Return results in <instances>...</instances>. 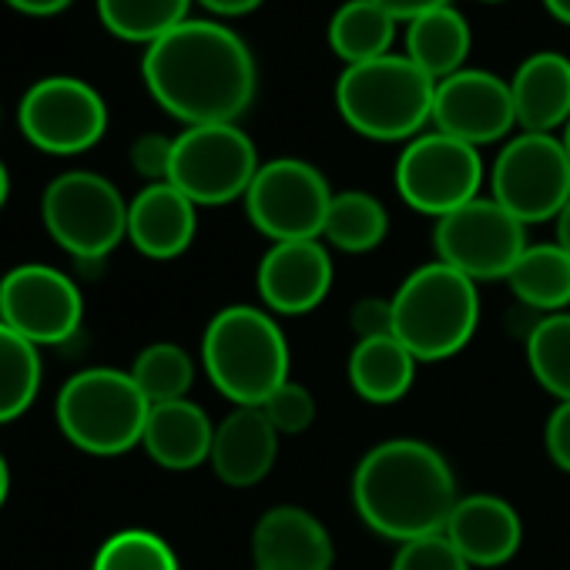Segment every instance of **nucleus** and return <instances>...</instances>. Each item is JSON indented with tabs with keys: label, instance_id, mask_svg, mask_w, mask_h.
I'll return each instance as SVG.
<instances>
[{
	"label": "nucleus",
	"instance_id": "nucleus-1",
	"mask_svg": "<svg viewBox=\"0 0 570 570\" xmlns=\"http://www.w3.org/2000/svg\"><path fill=\"white\" fill-rule=\"evenodd\" d=\"M141 78L155 105L185 128L238 125L258 91L252 48L215 18H188L148 45Z\"/></svg>",
	"mask_w": 570,
	"mask_h": 570
},
{
	"label": "nucleus",
	"instance_id": "nucleus-2",
	"mask_svg": "<svg viewBox=\"0 0 570 570\" xmlns=\"http://www.w3.org/2000/svg\"><path fill=\"white\" fill-rule=\"evenodd\" d=\"M456 500L460 490L450 463L423 440H386L373 446L353 473L360 520L396 543L443 533Z\"/></svg>",
	"mask_w": 570,
	"mask_h": 570
},
{
	"label": "nucleus",
	"instance_id": "nucleus-3",
	"mask_svg": "<svg viewBox=\"0 0 570 570\" xmlns=\"http://www.w3.org/2000/svg\"><path fill=\"white\" fill-rule=\"evenodd\" d=\"M202 363L228 403L262 406L289 380V343L265 309L225 306L205 326Z\"/></svg>",
	"mask_w": 570,
	"mask_h": 570
},
{
	"label": "nucleus",
	"instance_id": "nucleus-4",
	"mask_svg": "<svg viewBox=\"0 0 570 570\" xmlns=\"http://www.w3.org/2000/svg\"><path fill=\"white\" fill-rule=\"evenodd\" d=\"M436 81L406 55L353 65L336 81V111L370 141H413L433 125Z\"/></svg>",
	"mask_w": 570,
	"mask_h": 570
},
{
	"label": "nucleus",
	"instance_id": "nucleus-5",
	"mask_svg": "<svg viewBox=\"0 0 570 570\" xmlns=\"http://www.w3.org/2000/svg\"><path fill=\"white\" fill-rule=\"evenodd\" d=\"M396 340L416 363H440L466 350L480 323L476 282L446 262L413 268L393 296Z\"/></svg>",
	"mask_w": 570,
	"mask_h": 570
},
{
	"label": "nucleus",
	"instance_id": "nucleus-6",
	"mask_svg": "<svg viewBox=\"0 0 570 570\" xmlns=\"http://www.w3.org/2000/svg\"><path fill=\"white\" fill-rule=\"evenodd\" d=\"M61 433L85 453L118 456L141 443L151 403L125 370L95 366L75 373L55 403Z\"/></svg>",
	"mask_w": 570,
	"mask_h": 570
},
{
	"label": "nucleus",
	"instance_id": "nucleus-7",
	"mask_svg": "<svg viewBox=\"0 0 570 570\" xmlns=\"http://www.w3.org/2000/svg\"><path fill=\"white\" fill-rule=\"evenodd\" d=\"M41 218L51 238L81 265L101 268L128 238V202L118 185L98 171H65L41 198Z\"/></svg>",
	"mask_w": 570,
	"mask_h": 570
},
{
	"label": "nucleus",
	"instance_id": "nucleus-8",
	"mask_svg": "<svg viewBox=\"0 0 570 570\" xmlns=\"http://www.w3.org/2000/svg\"><path fill=\"white\" fill-rule=\"evenodd\" d=\"M490 198L517 222H553L570 202V155L560 135L517 131L490 168Z\"/></svg>",
	"mask_w": 570,
	"mask_h": 570
},
{
	"label": "nucleus",
	"instance_id": "nucleus-9",
	"mask_svg": "<svg viewBox=\"0 0 570 570\" xmlns=\"http://www.w3.org/2000/svg\"><path fill=\"white\" fill-rule=\"evenodd\" d=\"M262 161L255 141L238 125H195L175 138L168 181L195 205H228L245 198Z\"/></svg>",
	"mask_w": 570,
	"mask_h": 570
},
{
	"label": "nucleus",
	"instance_id": "nucleus-10",
	"mask_svg": "<svg viewBox=\"0 0 570 570\" xmlns=\"http://www.w3.org/2000/svg\"><path fill=\"white\" fill-rule=\"evenodd\" d=\"M400 198L430 218H443L466 202L480 198L483 188V158L480 148L450 138L443 131H423L406 141L393 171Z\"/></svg>",
	"mask_w": 570,
	"mask_h": 570
},
{
	"label": "nucleus",
	"instance_id": "nucleus-11",
	"mask_svg": "<svg viewBox=\"0 0 570 570\" xmlns=\"http://www.w3.org/2000/svg\"><path fill=\"white\" fill-rule=\"evenodd\" d=\"M333 195L316 165L303 158H272L258 168L245 195V212L272 245L323 238Z\"/></svg>",
	"mask_w": 570,
	"mask_h": 570
},
{
	"label": "nucleus",
	"instance_id": "nucleus-12",
	"mask_svg": "<svg viewBox=\"0 0 570 570\" xmlns=\"http://www.w3.org/2000/svg\"><path fill=\"white\" fill-rule=\"evenodd\" d=\"M436 258L450 268L463 272L473 282H497L510 275L517 258L523 255L527 225L517 222L503 205L480 195L463 208L436 218L433 225Z\"/></svg>",
	"mask_w": 570,
	"mask_h": 570
},
{
	"label": "nucleus",
	"instance_id": "nucleus-13",
	"mask_svg": "<svg viewBox=\"0 0 570 570\" xmlns=\"http://www.w3.org/2000/svg\"><path fill=\"white\" fill-rule=\"evenodd\" d=\"M18 121L35 148L48 155H81L105 138L108 105L88 81L51 75L24 91Z\"/></svg>",
	"mask_w": 570,
	"mask_h": 570
},
{
	"label": "nucleus",
	"instance_id": "nucleus-14",
	"mask_svg": "<svg viewBox=\"0 0 570 570\" xmlns=\"http://www.w3.org/2000/svg\"><path fill=\"white\" fill-rule=\"evenodd\" d=\"M85 320V303L71 275L28 262L0 278V323L41 346L68 343Z\"/></svg>",
	"mask_w": 570,
	"mask_h": 570
},
{
	"label": "nucleus",
	"instance_id": "nucleus-15",
	"mask_svg": "<svg viewBox=\"0 0 570 570\" xmlns=\"http://www.w3.org/2000/svg\"><path fill=\"white\" fill-rule=\"evenodd\" d=\"M433 128L473 148L507 141L517 128L510 81L483 68L443 78L433 95Z\"/></svg>",
	"mask_w": 570,
	"mask_h": 570
},
{
	"label": "nucleus",
	"instance_id": "nucleus-16",
	"mask_svg": "<svg viewBox=\"0 0 570 570\" xmlns=\"http://www.w3.org/2000/svg\"><path fill=\"white\" fill-rule=\"evenodd\" d=\"M258 299L278 316H306L320 309L333 289V255L323 238L275 242L255 272Z\"/></svg>",
	"mask_w": 570,
	"mask_h": 570
},
{
	"label": "nucleus",
	"instance_id": "nucleus-17",
	"mask_svg": "<svg viewBox=\"0 0 570 570\" xmlns=\"http://www.w3.org/2000/svg\"><path fill=\"white\" fill-rule=\"evenodd\" d=\"M252 560L255 570H333L336 547L316 513L282 503L258 517Z\"/></svg>",
	"mask_w": 570,
	"mask_h": 570
},
{
	"label": "nucleus",
	"instance_id": "nucleus-18",
	"mask_svg": "<svg viewBox=\"0 0 570 570\" xmlns=\"http://www.w3.org/2000/svg\"><path fill=\"white\" fill-rule=\"evenodd\" d=\"M443 533L470 567H500L520 550L523 523L503 497L470 493L456 500Z\"/></svg>",
	"mask_w": 570,
	"mask_h": 570
},
{
	"label": "nucleus",
	"instance_id": "nucleus-19",
	"mask_svg": "<svg viewBox=\"0 0 570 570\" xmlns=\"http://www.w3.org/2000/svg\"><path fill=\"white\" fill-rule=\"evenodd\" d=\"M198 232V205L171 181L145 185L128 202V242L148 258H178Z\"/></svg>",
	"mask_w": 570,
	"mask_h": 570
},
{
	"label": "nucleus",
	"instance_id": "nucleus-20",
	"mask_svg": "<svg viewBox=\"0 0 570 570\" xmlns=\"http://www.w3.org/2000/svg\"><path fill=\"white\" fill-rule=\"evenodd\" d=\"M278 456V433L258 406H235L212 440V470L225 487L248 490L262 483Z\"/></svg>",
	"mask_w": 570,
	"mask_h": 570
},
{
	"label": "nucleus",
	"instance_id": "nucleus-21",
	"mask_svg": "<svg viewBox=\"0 0 570 570\" xmlns=\"http://www.w3.org/2000/svg\"><path fill=\"white\" fill-rule=\"evenodd\" d=\"M510 91L520 131H563L570 121V58L560 51H537L523 58L510 78Z\"/></svg>",
	"mask_w": 570,
	"mask_h": 570
},
{
	"label": "nucleus",
	"instance_id": "nucleus-22",
	"mask_svg": "<svg viewBox=\"0 0 570 570\" xmlns=\"http://www.w3.org/2000/svg\"><path fill=\"white\" fill-rule=\"evenodd\" d=\"M215 426L208 413L191 400L158 403L148 413L141 446L165 470H195L212 456Z\"/></svg>",
	"mask_w": 570,
	"mask_h": 570
},
{
	"label": "nucleus",
	"instance_id": "nucleus-23",
	"mask_svg": "<svg viewBox=\"0 0 570 570\" xmlns=\"http://www.w3.org/2000/svg\"><path fill=\"white\" fill-rule=\"evenodd\" d=\"M470 45H473V31L466 24V18L450 4V8H436L430 14H420L406 24V58L436 85L456 71L466 68L470 58Z\"/></svg>",
	"mask_w": 570,
	"mask_h": 570
},
{
	"label": "nucleus",
	"instance_id": "nucleus-24",
	"mask_svg": "<svg viewBox=\"0 0 570 570\" xmlns=\"http://www.w3.org/2000/svg\"><path fill=\"white\" fill-rule=\"evenodd\" d=\"M416 376V356L396 336L360 340L350 353V386L366 403L386 406L410 393Z\"/></svg>",
	"mask_w": 570,
	"mask_h": 570
},
{
	"label": "nucleus",
	"instance_id": "nucleus-25",
	"mask_svg": "<svg viewBox=\"0 0 570 570\" xmlns=\"http://www.w3.org/2000/svg\"><path fill=\"white\" fill-rule=\"evenodd\" d=\"M510 293L520 306L553 316L570 306V255L557 242L527 245L507 275Z\"/></svg>",
	"mask_w": 570,
	"mask_h": 570
},
{
	"label": "nucleus",
	"instance_id": "nucleus-26",
	"mask_svg": "<svg viewBox=\"0 0 570 570\" xmlns=\"http://www.w3.org/2000/svg\"><path fill=\"white\" fill-rule=\"evenodd\" d=\"M396 28L400 21L390 11H383L376 0H346L330 18L326 41L333 55L346 68H353V65H366V61L393 55Z\"/></svg>",
	"mask_w": 570,
	"mask_h": 570
},
{
	"label": "nucleus",
	"instance_id": "nucleus-27",
	"mask_svg": "<svg viewBox=\"0 0 570 570\" xmlns=\"http://www.w3.org/2000/svg\"><path fill=\"white\" fill-rule=\"evenodd\" d=\"M390 235V215L386 205L370 195V191H336L330 215H326V228H323V242L336 252H350V255H366L373 248H380Z\"/></svg>",
	"mask_w": 570,
	"mask_h": 570
},
{
	"label": "nucleus",
	"instance_id": "nucleus-28",
	"mask_svg": "<svg viewBox=\"0 0 570 570\" xmlns=\"http://www.w3.org/2000/svg\"><path fill=\"white\" fill-rule=\"evenodd\" d=\"M195 0H98L101 24L131 45H155L188 21Z\"/></svg>",
	"mask_w": 570,
	"mask_h": 570
},
{
	"label": "nucleus",
	"instance_id": "nucleus-29",
	"mask_svg": "<svg viewBox=\"0 0 570 570\" xmlns=\"http://www.w3.org/2000/svg\"><path fill=\"white\" fill-rule=\"evenodd\" d=\"M41 390V353L35 343L0 323V423H11L31 410Z\"/></svg>",
	"mask_w": 570,
	"mask_h": 570
},
{
	"label": "nucleus",
	"instance_id": "nucleus-30",
	"mask_svg": "<svg viewBox=\"0 0 570 570\" xmlns=\"http://www.w3.org/2000/svg\"><path fill=\"white\" fill-rule=\"evenodd\" d=\"M527 363L533 380L557 396V403H570V313L540 316L530 326Z\"/></svg>",
	"mask_w": 570,
	"mask_h": 570
},
{
	"label": "nucleus",
	"instance_id": "nucleus-31",
	"mask_svg": "<svg viewBox=\"0 0 570 570\" xmlns=\"http://www.w3.org/2000/svg\"><path fill=\"white\" fill-rule=\"evenodd\" d=\"M128 373H131V380L138 383V390L145 393V400L151 406L188 400V390L195 383V363L175 343H151V346H145Z\"/></svg>",
	"mask_w": 570,
	"mask_h": 570
},
{
	"label": "nucleus",
	"instance_id": "nucleus-32",
	"mask_svg": "<svg viewBox=\"0 0 570 570\" xmlns=\"http://www.w3.org/2000/svg\"><path fill=\"white\" fill-rule=\"evenodd\" d=\"M91 570H181V567L165 537L131 527L111 533L98 547Z\"/></svg>",
	"mask_w": 570,
	"mask_h": 570
},
{
	"label": "nucleus",
	"instance_id": "nucleus-33",
	"mask_svg": "<svg viewBox=\"0 0 570 570\" xmlns=\"http://www.w3.org/2000/svg\"><path fill=\"white\" fill-rule=\"evenodd\" d=\"M258 410L265 413V420L275 426L278 436H299V433H306V430L313 426V420H316V400H313V393H309L303 383H296V380H285Z\"/></svg>",
	"mask_w": 570,
	"mask_h": 570
},
{
	"label": "nucleus",
	"instance_id": "nucleus-34",
	"mask_svg": "<svg viewBox=\"0 0 570 570\" xmlns=\"http://www.w3.org/2000/svg\"><path fill=\"white\" fill-rule=\"evenodd\" d=\"M390 570H473L460 550L446 540V533H430L400 543Z\"/></svg>",
	"mask_w": 570,
	"mask_h": 570
},
{
	"label": "nucleus",
	"instance_id": "nucleus-35",
	"mask_svg": "<svg viewBox=\"0 0 570 570\" xmlns=\"http://www.w3.org/2000/svg\"><path fill=\"white\" fill-rule=\"evenodd\" d=\"M171 155H175V138L158 135V131H148V135H141V138L131 145V168H135L148 185L168 181Z\"/></svg>",
	"mask_w": 570,
	"mask_h": 570
},
{
	"label": "nucleus",
	"instance_id": "nucleus-36",
	"mask_svg": "<svg viewBox=\"0 0 570 570\" xmlns=\"http://www.w3.org/2000/svg\"><path fill=\"white\" fill-rule=\"evenodd\" d=\"M350 326L360 340H376V336H396V320H393V299H376L366 296L353 306L350 313Z\"/></svg>",
	"mask_w": 570,
	"mask_h": 570
},
{
	"label": "nucleus",
	"instance_id": "nucleus-37",
	"mask_svg": "<svg viewBox=\"0 0 570 570\" xmlns=\"http://www.w3.org/2000/svg\"><path fill=\"white\" fill-rule=\"evenodd\" d=\"M543 440H547V453H550L553 466L570 473V403H557V410L547 420Z\"/></svg>",
	"mask_w": 570,
	"mask_h": 570
},
{
	"label": "nucleus",
	"instance_id": "nucleus-38",
	"mask_svg": "<svg viewBox=\"0 0 570 570\" xmlns=\"http://www.w3.org/2000/svg\"><path fill=\"white\" fill-rule=\"evenodd\" d=\"M383 11H390L400 24H410L420 14H430L436 8H450L453 0H376Z\"/></svg>",
	"mask_w": 570,
	"mask_h": 570
},
{
	"label": "nucleus",
	"instance_id": "nucleus-39",
	"mask_svg": "<svg viewBox=\"0 0 570 570\" xmlns=\"http://www.w3.org/2000/svg\"><path fill=\"white\" fill-rule=\"evenodd\" d=\"M195 4L205 8L218 21V18H245V14L258 11L265 0H195Z\"/></svg>",
	"mask_w": 570,
	"mask_h": 570
},
{
	"label": "nucleus",
	"instance_id": "nucleus-40",
	"mask_svg": "<svg viewBox=\"0 0 570 570\" xmlns=\"http://www.w3.org/2000/svg\"><path fill=\"white\" fill-rule=\"evenodd\" d=\"M8 4L28 18H55L65 8H71V0H8Z\"/></svg>",
	"mask_w": 570,
	"mask_h": 570
},
{
	"label": "nucleus",
	"instance_id": "nucleus-41",
	"mask_svg": "<svg viewBox=\"0 0 570 570\" xmlns=\"http://www.w3.org/2000/svg\"><path fill=\"white\" fill-rule=\"evenodd\" d=\"M553 225H557V245L570 255V202H567L563 212L553 218Z\"/></svg>",
	"mask_w": 570,
	"mask_h": 570
},
{
	"label": "nucleus",
	"instance_id": "nucleus-42",
	"mask_svg": "<svg viewBox=\"0 0 570 570\" xmlns=\"http://www.w3.org/2000/svg\"><path fill=\"white\" fill-rule=\"evenodd\" d=\"M543 8L557 24L570 28V0H543Z\"/></svg>",
	"mask_w": 570,
	"mask_h": 570
},
{
	"label": "nucleus",
	"instance_id": "nucleus-43",
	"mask_svg": "<svg viewBox=\"0 0 570 570\" xmlns=\"http://www.w3.org/2000/svg\"><path fill=\"white\" fill-rule=\"evenodd\" d=\"M8 490H11V470H8L4 453H0V507L8 503Z\"/></svg>",
	"mask_w": 570,
	"mask_h": 570
},
{
	"label": "nucleus",
	"instance_id": "nucleus-44",
	"mask_svg": "<svg viewBox=\"0 0 570 570\" xmlns=\"http://www.w3.org/2000/svg\"><path fill=\"white\" fill-rule=\"evenodd\" d=\"M8 195H11V175H8L4 161H0V208H4Z\"/></svg>",
	"mask_w": 570,
	"mask_h": 570
},
{
	"label": "nucleus",
	"instance_id": "nucleus-45",
	"mask_svg": "<svg viewBox=\"0 0 570 570\" xmlns=\"http://www.w3.org/2000/svg\"><path fill=\"white\" fill-rule=\"evenodd\" d=\"M560 141H563V148H567V155H570V121H567V128L560 131Z\"/></svg>",
	"mask_w": 570,
	"mask_h": 570
},
{
	"label": "nucleus",
	"instance_id": "nucleus-46",
	"mask_svg": "<svg viewBox=\"0 0 570 570\" xmlns=\"http://www.w3.org/2000/svg\"><path fill=\"white\" fill-rule=\"evenodd\" d=\"M483 4H503V0H483Z\"/></svg>",
	"mask_w": 570,
	"mask_h": 570
}]
</instances>
